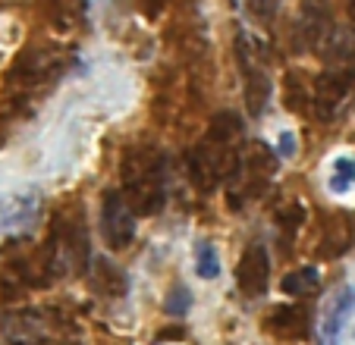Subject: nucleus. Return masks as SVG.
Segmentation results:
<instances>
[{
    "mask_svg": "<svg viewBox=\"0 0 355 345\" xmlns=\"http://www.w3.org/2000/svg\"><path fill=\"white\" fill-rule=\"evenodd\" d=\"M239 157H242L239 148L223 145V141H214L205 135L198 145H192L186 151V172L192 186L208 195L214 188H220L223 182H230V176L239 166Z\"/></svg>",
    "mask_w": 355,
    "mask_h": 345,
    "instance_id": "nucleus-4",
    "label": "nucleus"
},
{
    "mask_svg": "<svg viewBox=\"0 0 355 345\" xmlns=\"http://www.w3.org/2000/svg\"><path fill=\"white\" fill-rule=\"evenodd\" d=\"M101 236H104L110 251H126L135 242V213L129 207V201L123 198L120 188L104 192V201H101Z\"/></svg>",
    "mask_w": 355,
    "mask_h": 345,
    "instance_id": "nucleus-7",
    "label": "nucleus"
},
{
    "mask_svg": "<svg viewBox=\"0 0 355 345\" xmlns=\"http://www.w3.org/2000/svg\"><path fill=\"white\" fill-rule=\"evenodd\" d=\"M327 186L334 188L336 195L349 192V188L355 186V157H346V154L334 157V163H330V179H327Z\"/></svg>",
    "mask_w": 355,
    "mask_h": 345,
    "instance_id": "nucleus-18",
    "label": "nucleus"
},
{
    "mask_svg": "<svg viewBox=\"0 0 355 345\" xmlns=\"http://www.w3.org/2000/svg\"><path fill=\"white\" fill-rule=\"evenodd\" d=\"M355 245V223L349 213L343 211H334L330 217H324V226H321V239H318V248L315 254L321 260H334V258H343L349 248Z\"/></svg>",
    "mask_w": 355,
    "mask_h": 345,
    "instance_id": "nucleus-12",
    "label": "nucleus"
},
{
    "mask_svg": "<svg viewBox=\"0 0 355 345\" xmlns=\"http://www.w3.org/2000/svg\"><path fill=\"white\" fill-rule=\"evenodd\" d=\"M280 289L289 299H311V295L321 289V273L318 267H299V270H289L280 279Z\"/></svg>",
    "mask_w": 355,
    "mask_h": 345,
    "instance_id": "nucleus-17",
    "label": "nucleus"
},
{
    "mask_svg": "<svg viewBox=\"0 0 355 345\" xmlns=\"http://www.w3.org/2000/svg\"><path fill=\"white\" fill-rule=\"evenodd\" d=\"M245 7H248V13L255 16V19L268 22L270 16H277V10L283 7V0H245Z\"/></svg>",
    "mask_w": 355,
    "mask_h": 345,
    "instance_id": "nucleus-22",
    "label": "nucleus"
},
{
    "mask_svg": "<svg viewBox=\"0 0 355 345\" xmlns=\"http://www.w3.org/2000/svg\"><path fill=\"white\" fill-rule=\"evenodd\" d=\"M167 7H170V0H139V10L148 16V19H157Z\"/></svg>",
    "mask_w": 355,
    "mask_h": 345,
    "instance_id": "nucleus-23",
    "label": "nucleus"
},
{
    "mask_svg": "<svg viewBox=\"0 0 355 345\" xmlns=\"http://www.w3.org/2000/svg\"><path fill=\"white\" fill-rule=\"evenodd\" d=\"M195 273L201 279H217L220 276V254L208 239H201L195 245Z\"/></svg>",
    "mask_w": 355,
    "mask_h": 345,
    "instance_id": "nucleus-19",
    "label": "nucleus"
},
{
    "mask_svg": "<svg viewBox=\"0 0 355 345\" xmlns=\"http://www.w3.org/2000/svg\"><path fill=\"white\" fill-rule=\"evenodd\" d=\"M123 198L135 217H157L167 204V157L161 148L135 141L123 151L120 160Z\"/></svg>",
    "mask_w": 355,
    "mask_h": 345,
    "instance_id": "nucleus-1",
    "label": "nucleus"
},
{
    "mask_svg": "<svg viewBox=\"0 0 355 345\" xmlns=\"http://www.w3.org/2000/svg\"><path fill=\"white\" fill-rule=\"evenodd\" d=\"M236 285L245 299H261L270 289V251L261 242L242 251L239 264H236Z\"/></svg>",
    "mask_w": 355,
    "mask_h": 345,
    "instance_id": "nucleus-9",
    "label": "nucleus"
},
{
    "mask_svg": "<svg viewBox=\"0 0 355 345\" xmlns=\"http://www.w3.org/2000/svg\"><path fill=\"white\" fill-rule=\"evenodd\" d=\"M355 94V69L352 67H330L311 85V110L318 123H334L349 107Z\"/></svg>",
    "mask_w": 355,
    "mask_h": 345,
    "instance_id": "nucleus-6",
    "label": "nucleus"
},
{
    "mask_svg": "<svg viewBox=\"0 0 355 345\" xmlns=\"http://www.w3.org/2000/svg\"><path fill=\"white\" fill-rule=\"evenodd\" d=\"M355 311V285H340L334 289L321 311V324H318V345H340L343 330H346L349 317Z\"/></svg>",
    "mask_w": 355,
    "mask_h": 345,
    "instance_id": "nucleus-10",
    "label": "nucleus"
},
{
    "mask_svg": "<svg viewBox=\"0 0 355 345\" xmlns=\"http://www.w3.org/2000/svg\"><path fill=\"white\" fill-rule=\"evenodd\" d=\"M236 63H239L242 88H245V110L252 116H261L274 94V79H270V51L261 38L248 35L242 28L236 35Z\"/></svg>",
    "mask_w": 355,
    "mask_h": 345,
    "instance_id": "nucleus-3",
    "label": "nucleus"
},
{
    "mask_svg": "<svg viewBox=\"0 0 355 345\" xmlns=\"http://www.w3.org/2000/svg\"><path fill=\"white\" fill-rule=\"evenodd\" d=\"M73 53L63 51L57 44H32L13 60L7 73V88L10 94L26 100L32 91H44L51 88L63 73H67Z\"/></svg>",
    "mask_w": 355,
    "mask_h": 345,
    "instance_id": "nucleus-2",
    "label": "nucleus"
},
{
    "mask_svg": "<svg viewBox=\"0 0 355 345\" xmlns=\"http://www.w3.org/2000/svg\"><path fill=\"white\" fill-rule=\"evenodd\" d=\"M274 220H277V226H280L283 233H286V239H293V236H295V229H299V226L305 223V207H302L299 201H293V204H289L286 211H280V213H277Z\"/></svg>",
    "mask_w": 355,
    "mask_h": 345,
    "instance_id": "nucleus-21",
    "label": "nucleus"
},
{
    "mask_svg": "<svg viewBox=\"0 0 355 345\" xmlns=\"http://www.w3.org/2000/svg\"><path fill=\"white\" fill-rule=\"evenodd\" d=\"M41 211L38 192H10L0 198V233H22Z\"/></svg>",
    "mask_w": 355,
    "mask_h": 345,
    "instance_id": "nucleus-13",
    "label": "nucleus"
},
{
    "mask_svg": "<svg viewBox=\"0 0 355 345\" xmlns=\"http://www.w3.org/2000/svg\"><path fill=\"white\" fill-rule=\"evenodd\" d=\"M309 308L305 305H277L264 317V330L280 339H302L309 333Z\"/></svg>",
    "mask_w": 355,
    "mask_h": 345,
    "instance_id": "nucleus-14",
    "label": "nucleus"
},
{
    "mask_svg": "<svg viewBox=\"0 0 355 345\" xmlns=\"http://www.w3.org/2000/svg\"><path fill=\"white\" fill-rule=\"evenodd\" d=\"M274 151H277V157H293V154H295V135L293 132H283L280 139H277Z\"/></svg>",
    "mask_w": 355,
    "mask_h": 345,
    "instance_id": "nucleus-24",
    "label": "nucleus"
},
{
    "mask_svg": "<svg viewBox=\"0 0 355 345\" xmlns=\"http://www.w3.org/2000/svg\"><path fill=\"white\" fill-rule=\"evenodd\" d=\"M277 160H280V157H277V151H274V148H268L264 141H252V148H248V151H242L239 166H236V172L230 176V182H227L230 204H233L236 211H239L242 204L261 198V195L268 192L277 166H280Z\"/></svg>",
    "mask_w": 355,
    "mask_h": 345,
    "instance_id": "nucleus-5",
    "label": "nucleus"
},
{
    "mask_svg": "<svg viewBox=\"0 0 355 345\" xmlns=\"http://www.w3.org/2000/svg\"><path fill=\"white\" fill-rule=\"evenodd\" d=\"M346 10H349V19L355 22V0H346Z\"/></svg>",
    "mask_w": 355,
    "mask_h": 345,
    "instance_id": "nucleus-25",
    "label": "nucleus"
},
{
    "mask_svg": "<svg viewBox=\"0 0 355 345\" xmlns=\"http://www.w3.org/2000/svg\"><path fill=\"white\" fill-rule=\"evenodd\" d=\"M280 100L289 113L302 116V113L311 110V85L309 79L299 73V69H289L283 73V82H280Z\"/></svg>",
    "mask_w": 355,
    "mask_h": 345,
    "instance_id": "nucleus-16",
    "label": "nucleus"
},
{
    "mask_svg": "<svg viewBox=\"0 0 355 345\" xmlns=\"http://www.w3.org/2000/svg\"><path fill=\"white\" fill-rule=\"evenodd\" d=\"M10 345H63L44 311H19L7 317Z\"/></svg>",
    "mask_w": 355,
    "mask_h": 345,
    "instance_id": "nucleus-11",
    "label": "nucleus"
},
{
    "mask_svg": "<svg viewBox=\"0 0 355 345\" xmlns=\"http://www.w3.org/2000/svg\"><path fill=\"white\" fill-rule=\"evenodd\" d=\"M189 308H192V292H189V285L176 283L167 292V299H164V311H167L170 317H186Z\"/></svg>",
    "mask_w": 355,
    "mask_h": 345,
    "instance_id": "nucleus-20",
    "label": "nucleus"
},
{
    "mask_svg": "<svg viewBox=\"0 0 355 345\" xmlns=\"http://www.w3.org/2000/svg\"><path fill=\"white\" fill-rule=\"evenodd\" d=\"M92 285L107 299H123L129 292V276L120 264L110 258H94L92 260Z\"/></svg>",
    "mask_w": 355,
    "mask_h": 345,
    "instance_id": "nucleus-15",
    "label": "nucleus"
},
{
    "mask_svg": "<svg viewBox=\"0 0 355 345\" xmlns=\"http://www.w3.org/2000/svg\"><path fill=\"white\" fill-rule=\"evenodd\" d=\"M334 7L330 0H302L299 3V22H295V35H299V47L321 53L324 44L334 35Z\"/></svg>",
    "mask_w": 355,
    "mask_h": 345,
    "instance_id": "nucleus-8",
    "label": "nucleus"
}]
</instances>
